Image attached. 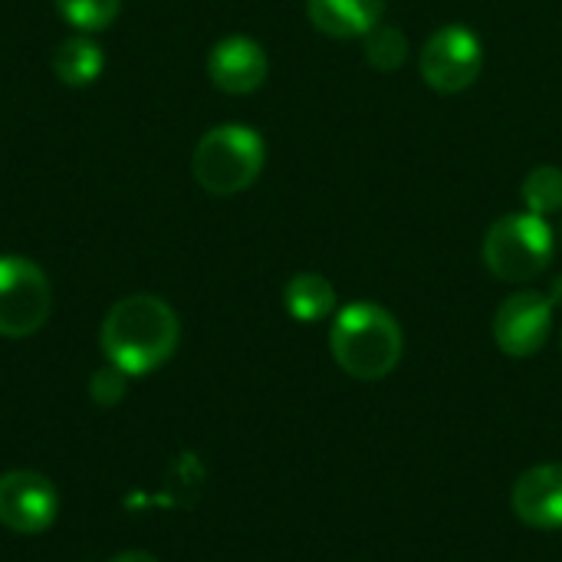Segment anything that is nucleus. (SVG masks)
<instances>
[{"label": "nucleus", "mask_w": 562, "mask_h": 562, "mask_svg": "<svg viewBox=\"0 0 562 562\" xmlns=\"http://www.w3.org/2000/svg\"><path fill=\"white\" fill-rule=\"evenodd\" d=\"M181 339V323L178 313L151 293H135L119 300L99 329L102 352L109 366L122 369L128 379L132 375H148L161 369Z\"/></svg>", "instance_id": "obj_1"}, {"label": "nucleus", "mask_w": 562, "mask_h": 562, "mask_svg": "<svg viewBox=\"0 0 562 562\" xmlns=\"http://www.w3.org/2000/svg\"><path fill=\"white\" fill-rule=\"evenodd\" d=\"M329 349L346 375L359 382H379L398 369L405 352V333L385 306L372 300H356L336 313L329 329Z\"/></svg>", "instance_id": "obj_2"}, {"label": "nucleus", "mask_w": 562, "mask_h": 562, "mask_svg": "<svg viewBox=\"0 0 562 562\" xmlns=\"http://www.w3.org/2000/svg\"><path fill=\"white\" fill-rule=\"evenodd\" d=\"M263 161H267V145L260 132L240 122H227L201 135L191 155V171L204 191L231 198L247 191L260 178Z\"/></svg>", "instance_id": "obj_3"}, {"label": "nucleus", "mask_w": 562, "mask_h": 562, "mask_svg": "<svg viewBox=\"0 0 562 562\" xmlns=\"http://www.w3.org/2000/svg\"><path fill=\"white\" fill-rule=\"evenodd\" d=\"M484 267L504 283H530L537 280L557 254V237L547 217L530 211L504 214L491 224L484 237Z\"/></svg>", "instance_id": "obj_4"}, {"label": "nucleus", "mask_w": 562, "mask_h": 562, "mask_svg": "<svg viewBox=\"0 0 562 562\" xmlns=\"http://www.w3.org/2000/svg\"><path fill=\"white\" fill-rule=\"evenodd\" d=\"M418 69L435 92H464L477 82L484 69V43L468 23H445L425 40Z\"/></svg>", "instance_id": "obj_5"}, {"label": "nucleus", "mask_w": 562, "mask_h": 562, "mask_svg": "<svg viewBox=\"0 0 562 562\" xmlns=\"http://www.w3.org/2000/svg\"><path fill=\"white\" fill-rule=\"evenodd\" d=\"M53 310L46 273L26 257H0V336L23 339L43 329Z\"/></svg>", "instance_id": "obj_6"}, {"label": "nucleus", "mask_w": 562, "mask_h": 562, "mask_svg": "<svg viewBox=\"0 0 562 562\" xmlns=\"http://www.w3.org/2000/svg\"><path fill=\"white\" fill-rule=\"evenodd\" d=\"M553 313H557V306L540 290L510 293L497 306V316H494V342H497V349L504 356H510V359L537 356L547 346L550 333H553Z\"/></svg>", "instance_id": "obj_7"}, {"label": "nucleus", "mask_w": 562, "mask_h": 562, "mask_svg": "<svg viewBox=\"0 0 562 562\" xmlns=\"http://www.w3.org/2000/svg\"><path fill=\"white\" fill-rule=\"evenodd\" d=\"M59 510L56 487L36 471H10L0 477V524L13 533L36 537L53 527Z\"/></svg>", "instance_id": "obj_8"}, {"label": "nucleus", "mask_w": 562, "mask_h": 562, "mask_svg": "<svg viewBox=\"0 0 562 562\" xmlns=\"http://www.w3.org/2000/svg\"><path fill=\"white\" fill-rule=\"evenodd\" d=\"M270 59L263 46L250 36H224L207 56L211 82L227 95H250L267 82Z\"/></svg>", "instance_id": "obj_9"}, {"label": "nucleus", "mask_w": 562, "mask_h": 562, "mask_svg": "<svg viewBox=\"0 0 562 562\" xmlns=\"http://www.w3.org/2000/svg\"><path fill=\"white\" fill-rule=\"evenodd\" d=\"M510 507L533 530H562V464H537L524 471L510 491Z\"/></svg>", "instance_id": "obj_10"}, {"label": "nucleus", "mask_w": 562, "mask_h": 562, "mask_svg": "<svg viewBox=\"0 0 562 562\" xmlns=\"http://www.w3.org/2000/svg\"><path fill=\"white\" fill-rule=\"evenodd\" d=\"M306 13L319 33L333 40H352L382 23L385 0H306Z\"/></svg>", "instance_id": "obj_11"}, {"label": "nucleus", "mask_w": 562, "mask_h": 562, "mask_svg": "<svg viewBox=\"0 0 562 562\" xmlns=\"http://www.w3.org/2000/svg\"><path fill=\"white\" fill-rule=\"evenodd\" d=\"M105 69V53L92 36H69L56 46L53 53V72L63 86L82 89L92 86Z\"/></svg>", "instance_id": "obj_12"}, {"label": "nucleus", "mask_w": 562, "mask_h": 562, "mask_svg": "<svg viewBox=\"0 0 562 562\" xmlns=\"http://www.w3.org/2000/svg\"><path fill=\"white\" fill-rule=\"evenodd\" d=\"M283 306L296 323H319L336 313V286L323 273H296L283 286Z\"/></svg>", "instance_id": "obj_13"}, {"label": "nucleus", "mask_w": 562, "mask_h": 562, "mask_svg": "<svg viewBox=\"0 0 562 562\" xmlns=\"http://www.w3.org/2000/svg\"><path fill=\"white\" fill-rule=\"evenodd\" d=\"M524 207L537 217H553L562 211V168L537 165L520 184Z\"/></svg>", "instance_id": "obj_14"}, {"label": "nucleus", "mask_w": 562, "mask_h": 562, "mask_svg": "<svg viewBox=\"0 0 562 562\" xmlns=\"http://www.w3.org/2000/svg\"><path fill=\"white\" fill-rule=\"evenodd\" d=\"M362 40H366V59H369L372 69L395 72L398 66H405V59H408V36L398 26H382L379 23Z\"/></svg>", "instance_id": "obj_15"}, {"label": "nucleus", "mask_w": 562, "mask_h": 562, "mask_svg": "<svg viewBox=\"0 0 562 562\" xmlns=\"http://www.w3.org/2000/svg\"><path fill=\"white\" fill-rule=\"evenodd\" d=\"M59 16L79 33H99L115 23L122 0H53Z\"/></svg>", "instance_id": "obj_16"}, {"label": "nucleus", "mask_w": 562, "mask_h": 562, "mask_svg": "<svg viewBox=\"0 0 562 562\" xmlns=\"http://www.w3.org/2000/svg\"><path fill=\"white\" fill-rule=\"evenodd\" d=\"M125 382H128V375H125L122 369H115V366L99 369V372L92 375V382H89V395H92V402H95V405L112 408V405H119V402H122V395H125Z\"/></svg>", "instance_id": "obj_17"}, {"label": "nucleus", "mask_w": 562, "mask_h": 562, "mask_svg": "<svg viewBox=\"0 0 562 562\" xmlns=\"http://www.w3.org/2000/svg\"><path fill=\"white\" fill-rule=\"evenodd\" d=\"M112 562H158L151 553H142V550H128V553H119Z\"/></svg>", "instance_id": "obj_18"}, {"label": "nucleus", "mask_w": 562, "mask_h": 562, "mask_svg": "<svg viewBox=\"0 0 562 562\" xmlns=\"http://www.w3.org/2000/svg\"><path fill=\"white\" fill-rule=\"evenodd\" d=\"M547 296H550V303H553L557 310H562V273L553 280V286H550V293H547Z\"/></svg>", "instance_id": "obj_19"}]
</instances>
